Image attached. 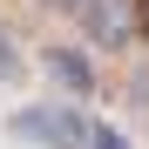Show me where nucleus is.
Returning <instances> with one entry per match:
<instances>
[{
	"label": "nucleus",
	"mask_w": 149,
	"mask_h": 149,
	"mask_svg": "<svg viewBox=\"0 0 149 149\" xmlns=\"http://www.w3.org/2000/svg\"><path fill=\"white\" fill-rule=\"evenodd\" d=\"M7 129L20 142H34V149H81V129H88V122L74 115L68 102H27V109H14Z\"/></svg>",
	"instance_id": "obj_1"
},
{
	"label": "nucleus",
	"mask_w": 149,
	"mask_h": 149,
	"mask_svg": "<svg viewBox=\"0 0 149 149\" xmlns=\"http://www.w3.org/2000/svg\"><path fill=\"white\" fill-rule=\"evenodd\" d=\"M68 20L81 27L88 47H109V54H122V47L136 41V0H81Z\"/></svg>",
	"instance_id": "obj_2"
},
{
	"label": "nucleus",
	"mask_w": 149,
	"mask_h": 149,
	"mask_svg": "<svg viewBox=\"0 0 149 149\" xmlns=\"http://www.w3.org/2000/svg\"><path fill=\"white\" fill-rule=\"evenodd\" d=\"M41 68H47V81H54L61 95H81V102H88V95L95 88H102V74H95V54H88V47H47V54H41Z\"/></svg>",
	"instance_id": "obj_3"
},
{
	"label": "nucleus",
	"mask_w": 149,
	"mask_h": 149,
	"mask_svg": "<svg viewBox=\"0 0 149 149\" xmlns=\"http://www.w3.org/2000/svg\"><path fill=\"white\" fill-rule=\"evenodd\" d=\"M20 68H27V54H20V41L0 27V88H14V81H20Z\"/></svg>",
	"instance_id": "obj_4"
},
{
	"label": "nucleus",
	"mask_w": 149,
	"mask_h": 149,
	"mask_svg": "<svg viewBox=\"0 0 149 149\" xmlns=\"http://www.w3.org/2000/svg\"><path fill=\"white\" fill-rule=\"evenodd\" d=\"M81 149H136V142L122 136L115 122H88V129H81Z\"/></svg>",
	"instance_id": "obj_5"
},
{
	"label": "nucleus",
	"mask_w": 149,
	"mask_h": 149,
	"mask_svg": "<svg viewBox=\"0 0 149 149\" xmlns=\"http://www.w3.org/2000/svg\"><path fill=\"white\" fill-rule=\"evenodd\" d=\"M41 7H47V14H74L81 0H41Z\"/></svg>",
	"instance_id": "obj_6"
}]
</instances>
